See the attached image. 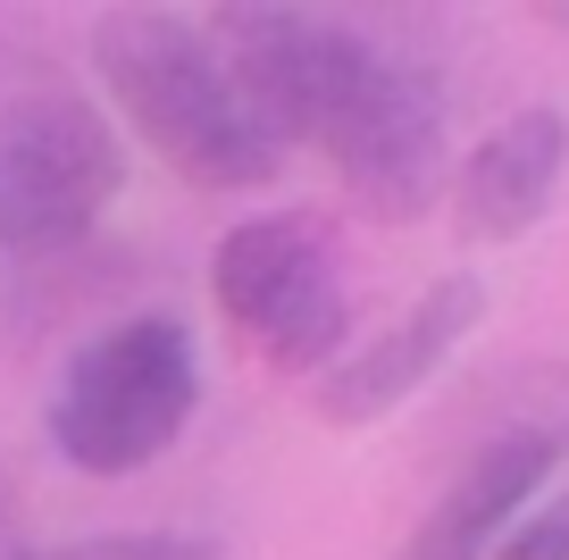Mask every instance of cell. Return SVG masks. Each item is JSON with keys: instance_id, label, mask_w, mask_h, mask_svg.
<instances>
[{"instance_id": "obj_1", "label": "cell", "mask_w": 569, "mask_h": 560, "mask_svg": "<svg viewBox=\"0 0 569 560\" xmlns=\"http://www.w3.org/2000/svg\"><path fill=\"white\" fill-rule=\"evenodd\" d=\"M92 68H101L118 118L184 184H201V193H260V184H277L284 142L251 118L210 26L168 18V9H109L92 26Z\"/></svg>"}, {"instance_id": "obj_2", "label": "cell", "mask_w": 569, "mask_h": 560, "mask_svg": "<svg viewBox=\"0 0 569 560\" xmlns=\"http://www.w3.org/2000/svg\"><path fill=\"white\" fill-rule=\"evenodd\" d=\"M201 360L184 318H118L68 351L51 386V452L76 477H134L193 427Z\"/></svg>"}, {"instance_id": "obj_3", "label": "cell", "mask_w": 569, "mask_h": 560, "mask_svg": "<svg viewBox=\"0 0 569 560\" xmlns=\"http://www.w3.org/2000/svg\"><path fill=\"white\" fill-rule=\"evenodd\" d=\"M118 193L126 142L84 92L26 84L0 101V251L9 260H59L92 243Z\"/></svg>"}, {"instance_id": "obj_4", "label": "cell", "mask_w": 569, "mask_h": 560, "mask_svg": "<svg viewBox=\"0 0 569 560\" xmlns=\"http://www.w3.org/2000/svg\"><path fill=\"white\" fill-rule=\"evenodd\" d=\"M210 293L227 327L284 377H327L352 351V293L336 277V243L310 218H243L218 234Z\"/></svg>"}, {"instance_id": "obj_5", "label": "cell", "mask_w": 569, "mask_h": 560, "mask_svg": "<svg viewBox=\"0 0 569 560\" xmlns=\"http://www.w3.org/2000/svg\"><path fill=\"white\" fill-rule=\"evenodd\" d=\"M319 151L336 159V176H343V193H352L360 218L410 227L419 210H436V193H445V176H452L445 84H436L419 59L377 42L360 84H352V101H343L336 126L319 134Z\"/></svg>"}, {"instance_id": "obj_6", "label": "cell", "mask_w": 569, "mask_h": 560, "mask_svg": "<svg viewBox=\"0 0 569 560\" xmlns=\"http://www.w3.org/2000/svg\"><path fill=\"white\" fill-rule=\"evenodd\" d=\"M210 42L227 51L251 118L277 142H319L327 126H336V109L352 101L369 51H377V34H360V26L310 18V9H268V0L218 9Z\"/></svg>"}, {"instance_id": "obj_7", "label": "cell", "mask_w": 569, "mask_h": 560, "mask_svg": "<svg viewBox=\"0 0 569 560\" xmlns=\"http://www.w3.org/2000/svg\"><path fill=\"white\" fill-rule=\"evenodd\" d=\"M478 318H486V277H436L386 334L352 343L319 386H310L319 427H377V419H393V410L478 334Z\"/></svg>"}, {"instance_id": "obj_8", "label": "cell", "mask_w": 569, "mask_h": 560, "mask_svg": "<svg viewBox=\"0 0 569 560\" xmlns=\"http://www.w3.org/2000/svg\"><path fill=\"white\" fill-rule=\"evenodd\" d=\"M561 176H569V109H552V101L511 109L452 176L461 243H519V234H536V218L561 193Z\"/></svg>"}, {"instance_id": "obj_9", "label": "cell", "mask_w": 569, "mask_h": 560, "mask_svg": "<svg viewBox=\"0 0 569 560\" xmlns=\"http://www.w3.org/2000/svg\"><path fill=\"white\" fill-rule=\"evenodd\" d=\"M561 443H569L561 427H536V419L502 427V436L445 486V502L410 527L402 560H495V543L511 536L519 502H528V493L561 469Z\"/></svg>"}, {"instance_id": "obj_10", "label": "cell", "mask_w": 569, "mask_h": 560, "mask_svg": "<svg viewBox=\"0 0 569 560\" xmlns=\"http://www.w3.org/2000/svg\"><path fill=\"white\" fill-rule=\"evenodd\" d=\"M59 560H234L218 536H184V527H160V536H92V543H59Z\"/></svg>"}, {"instance_id": "obj_11", "label": "cell", "mask_w": 569, "mask_h": 560, "mask_svg": "<svg viewBox=\"0 0 569 560\" xmlns=\"http://www.w3.org/2000/svg\"><path fill=\"white\" fill-rule=\"evenodd\" d=\"M495 560H569V493H552L545 510H528V519L495 543Z\"/></svg>"}, {"instance_id": "obj_12", "label": "cell", "mask_w": 569, "mask_h": 560, "mask_svg": "<svg viewBox=\"0 0 569 560\" xmlns=\"http://www.w3.org/2000/svg\"><path fill=\"white\" fill-rule=\"evenodd\" d=\"M18 552V477L0 469V560Z\"/></svg>"}, {"instance_id": "obj_13", "label": "cell", "mask_w": 569, "mask_h": 560, "mask_svg": "<svg viewBox=\"0 0 569 560\" xmlns=\"http://www.w3.org/2000/svg\"><path fill=\"white\" fill-rule=\"evenodd\" d=\"M536 18H545L552 34H569V0H552V9H536Z\"/></svg>"}, {"instance_id": "obj_14", "label": "cell", "mask_w": 569, "mask_h": 560, "mask_svg": "<svg viewBox=\"0 0 569 560\" xmlns=\"http://www.w3.org/2000/svg\"><path fill=\"white\" fill-rule=\"evenodd\" d=\"M9 560H59V543H18Z\"/></svg>"}]
</instances>
